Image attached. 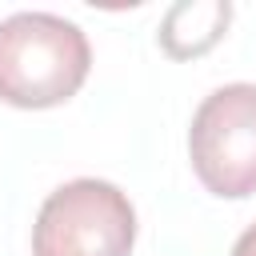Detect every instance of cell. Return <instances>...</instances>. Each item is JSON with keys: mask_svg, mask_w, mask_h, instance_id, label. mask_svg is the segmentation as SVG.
<instances>
[{"mask_svg": "<svg viewBox=\"0 0 256 256\" xmlns=\"http://www.w3.org/2000/svg\"><path fill=\"white\" fill-rule=\"evenodd\" d=\"M92 48L80 24L56 12H12L0 20V100L12 108H56L80 92Z\"/></svg>", "mask_w": 256, "mask_h": 256, "instance_id": "cell-1", "label": "cell"}, {"mask_svg": "<svg viewBox=\"0 0 256 256\" xmlns=\"http://www.w3.org/2000/svg\"><path fill=\"white\" fill-rule=\"evenodd\" d=\"M136 208L100 176H76L48 192L32 224V256H132Z\"/></svg>", "mask_w": 256, "mask_h": 256, "instance_id": "cell-2", "label": "cell"}, {"mask_svg": "<svg viewBox=\"0 0 256 256\" xmlns=\"http://www.w3.org/2000/svg\"><path fill=\"white\" fill-rule=\"evenodd\" d=\"M188 160L220 200L256 192V84L236 80L200 100L188 124Z\"/></svg>", "mask_w": 256, "mask_h": 256, "instance_id": "cell-3", "label": "cell"}, {"mask_svg": "<svg viewBox=\"0 0 256 256\" xmlns=\"http://www.w3.org/2000/svg\"><path fill=\"white\" fill-rule=\"evenodd\" d=\"M232 20V8L224 0H184V4H172L164 24H160V48L176 60H188V56H204L228 28Z\"/></svg>", "mask_w": 256, "mask_h": 256, "instance_id": "cell-4", "label": "cell"}, {"mask_svg": "<svg viewBox=\"0 0 256 256\" xmlns=\"http://www.w3.org/2000/svg\"><path fill=\"white\" fill-rule=\"evenodd\" d=\"M232 256H256V220L236 236V244H232Z\"/></svg>", "mask_w": 256, "mask_h": 256, "instance_id": "cell-5", "label": "cell"}]
</instances>
